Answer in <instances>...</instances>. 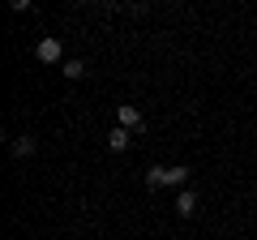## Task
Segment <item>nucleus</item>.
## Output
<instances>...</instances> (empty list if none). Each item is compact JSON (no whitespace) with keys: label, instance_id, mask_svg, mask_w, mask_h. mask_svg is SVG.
Listing matches in <instances>:
<instances>
[{"label":"nucleus","instance_id":"obj_1","mask_svg":"<svg viewBox=\"0 0 257 240\" xmlns=\"http://www.w3.org/2000/svg\"><path fill=\"white\" fill-rule=\"evenodd\" d=\"M35 56L43 60V65H64V60H60V56H64V47H60V39H56V35H43V39H39Z\"/></svg>","mask_w":257,"mask_h":240},{"label":"nucleus","instance_id":"obj_2","mask_svg":"<svg viewBox=\"0 0 257 240\" xmlns=\"http://www.w3.org/2000/svg\"><path fill=\"white\" fill-rule=\"evenodd\" d=\"M116 125H120V129H128V133H142V129H146V120H142V111L133 107V103H120V107H116Z\"/></svg>","mask_w":257,"mask_h":240},{"label":"nucleus","instance_id":"obj_3","mask_svg":"<svg viewBox=\"0 0 257 240\" xmlns=\"http://www.w3.org/2000/svg\"><path fill=\"white\" fill-rule=\"evenodd\" d=\"M176 214H180V219H193V214H197V193H193V189H180V193H176Z\"/></svg>","mask_w":257,"mask_h":240},{"label":"nucleus","instance_id":"obj_4","mask_svg":"<svg viewBox=\"0 0 257 240\" xmlns=\"http://www.w3.org/2000/svg\"><path fill=\"white\" fill-rule=\"evenodd\" d=\"M128 142H133V133H128V129H120V125L107 133V150H116V155H120V150H128Z\"/></svg>","mask_w":257,"mask_h":240},{"label":"nucleus","instance_id":"obj_5","mask_svg":"<svg viewBox=\"0 0 257 240\" xmlns=\"http://www.w3.org/2000/svg\"><path fill=\"white\" fill-rule=\"evenodd\" d=\"M60 73L69 77V82H82V77H86V60H64Z\"/></svg>","mask_w":257,"mask_h":240},{"label":"nucleus","instance_id":"obj_6","mask_svg":"<svg viewBox=\"0 0 257 240\" xmlns=\"http://www.w3.org/2000/svg\"><path fill=\"white\" fill-rule=\"evenodd\" d=\"M30 155H35V138L30 133L26 138H13V159H30Z\"/></svg>","mask_w":257,"mask_h":240},{"label":"nucleus","instance_id":"obj_7","mask_svg":"<svg viewBox=\"0 0 257 240\" xmlns=\"http://www.w3.org/2000/svg\"><path fill=\"white\" fill-rule=\"evenodd\" d=\"M146 185L150 189H163V167H150V172H146Z\"/></svg>","mask_w":257,"mask_h":240}]
</instances>
